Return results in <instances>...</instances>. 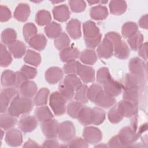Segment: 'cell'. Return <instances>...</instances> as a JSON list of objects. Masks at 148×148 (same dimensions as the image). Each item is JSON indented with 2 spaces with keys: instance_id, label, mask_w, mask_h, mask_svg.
Here are the masks:
<instances>
[{
  "instance_id": "obj_1",
  "label": "cell",
  "mask_w": 148,
  "mask_h": 148,
  "mask_svg": "<svg viewBox=\"0 0 148 148\" xmlns=\"http://www.w3.org/2000/svg\"><path fill=\"white\" fill-rule=\"evenodd\" d=\"M33 108L32 101L29 98L16 95L11 101L8 109V113L14 117L29 113Z\"/></svg>"
},
{
  "instance_id": "obj_17",
  "label": "cell",
  "mask_w": 148,
  "mask_h": 148,
  "mask_svg": "<svg viewBox=\"0 0 148 148\" xmlns=\"http://www.w3.org/2000/svg\"><path fill=\"white\" fill-rule=\"evenodd\" d=\"M117 107L123 116L130 117L135 114L136 112L137 105L128 101H122L117 104Z\"/></svg>"
},
{
  "instance_id": "obj_62",
  "label": "cell",
  "mask_w": 148,
  "mask_h": 148,
  "mask_svg": "<svg viewBox=\"0 0 148 148\" xmlns=\"http://www.w3.org/2000/svg\"><path fill=\"white\" fill-rule=\"evenodd\" d=\"M3 131L1 130V139H2V136H3Z\"/></svg>"
},
{
  "instance_id": "obj_28",
  "label": "cell",
  "mask_w": 148,
  "mask_h": 148,
  "mask_svg": "<svg viewBox=\"0 0 148 148\" xmlns=\"http://www.w3.org/2000/svg\"><path fill=\"white\" fill-rule=\"evenodd\" d=\"M61 83L65 87L73 91H76L82 84L80 79L75 75H68L66 76Z\"/></svg>"
},
{
  "instance_id": "obj_39",
  "label": "cell",
  "mask_w": 148,
  "mask_h": 148,
  "mask_svg": "<svg viewBox=\"0 0 148 148\" xmlns=\"http://www.w3.org/2000/svg\"><path fill=\"white\" fill-rule=\"evenodd\" d=\"M88 87L85 84H81V86L76 90L75 98L76 101L82 103H87L88 101L87 97Z\"/></svg>"
},
{
  "instance_id": "obj_47",
  "label": "cell",
  "mask_w": 148,
  "mask_h": 148,
  "mask_svg": "<svg viewBox=\"0 0 148 148\" xmlns=\"http://www.w3.org/2000/svg\"><path fill=\"white\" fill-rule=\"evenodd\" d=\"M139 92L138 90H125L123 94L124 100L128 101L134 104L137 105L139 100Z\"/></svg>"
},
{
  "instance_id": "obj_34",
  "label": "cell",
  "mask_w": 148,
  "mask_h": 148,
  "mask_svg": "<svg viewBox=\"0 0 148 148\" xmlns=\"http://www.w3.org/2000/svg\"><path fill=\"white\" fill-rule=\"evenodd\" d=\"M80 60L86 64L92 65L97 60V55L92 50H84L81 53Z\"/></svg>"
},
{
  "instance_id": "obj_11",
  "label": "cell",
  "mask_w": 148,
  "mask_h": 148,
  "mask_svg": "<svg viewBox=\"0 0 148 148\" xmlns=\"http://www.w3.org/2000/svg\"><path fill=\"white\" fill-rule=\"evenodd\" d=\"M83 135L85 141L88 143H98L102 138V134L100 130L94 127L85 128Z\"/></svg>"
},
{
  "instance_id": "obj_42",
  "label": "cell",
  "mask_w": 148,
  "mask_h": 148,
  "mask_svg": "<svg viewBox=\"0 0 148 148\" xmlns=\"http://www.w3.org/2000/svg\"><path fill=\"white\" fill-rule=\"evenodd\" d=\"M70 45V40L66 34L62 32L54 40V45L58 50H63Z\"/></svg>"
},
{
  "instance_id": "obj_4",
  "label": "cell",
  "mask_w": 148,
  "mask_h": 148,
  "mask_svg": "<svg viewBox=\"0 0 148 148\" xmlns=\"http://www.w3.org/2000/svg\"><path fill=\"white\" fill-rule=\"evenodd\" d=\"M66 100L60 92H53L50 97V105L56 116H61L65 112Z\"/></svg>"
},
{
  "instance_id": "obj_44",
  "label": "cell",
  "mask_w": 148,
  "mask_h": 148,
  "mask_svg": "<svg viewBox=\"0 0 148 148\" xmlns=\"http://www.w3.org/2000/svg\"><path fill=\"white\" fill-rule=\"evenodd\" d=\"M51 19L50 13L45 10H39L36 16V22L39 25L49 24Z\"/></svg>"
},
{
  "instance_id": "obj_22",
  "label": "cell",
  "mask_w": 148,
  "mask_h": 148,
  "mask_svg": "<svg viewBox=\"0 0 148 148\" xmlns=\"http://www.w3.org/2000/svg\"><path fill=\"white\" fill-rule=\"evenodd\" d=\"M29 13V6L25 3H20L15 9L14 17L18 21H25L27 20Z\"/></svg>"
},
{
  "instance_id": "obj_9",
  "label": "cell",
  "mask_w": 148,
  "mask_h": 148,
  "mask_svg": "<svg viewBox=\"0 0 148 148\" xmlns=\"http://www.w3.org/2000/svg\"><path fill=\"white\" fill-rule=\"evenodd\" d=\"M117 136L124 147L130 146L138 137V135L135 134V131L129 127H126L121 129Z\"/></svg>"
},
{
  "instance_id": "obj_46",
  "label": "cell",
  "mask_w": 148,
  "mask_h": 148,
  "mask_svg": "<svg viewBox=\"0 0 148 148\" xmlns=\"http://www.w3.org/2000/svg\"><path fill=\"white\" fill-rule=\"evenodd\" d=\"M143 40V36L139 32H137L132 36L130 37L128 39V42L133 50H136L139 49L141 46Z\"/></svg>"
},
{
  "instance_id": "obj_16",
  "label": "cell",
  "mask_w": 148,
  "mask_h": 148,
  "mask_svg": "<svg viewBox=\"0 0 148 148\" xmlns=\"http://www.w3.org/2000/svg\"><path fill=\"white\" fill-rule=\"evenodd\" d=\"M38 125L36 119L31 116H24L19 121V127L24 132H31Z\"/></svg>"
},
{
  "instance_id": "obj_2",
  "label": "cell",
  "mask_w": 148,
  "mask_h": 148,
  "mask_svg": "<svg viewBox=\"0 0 148 148\" xmlns=\"http://www.w3.org/2000/svg\"><path fill=\"white\" fill-rule=\"evenodd\" d=\"M83 33L87 47L94 48L99 44L101 35L98 28L94 22L88 21L83 24Z\"/></svg>"
},
{
  "instance_id": "obj_33",
  "label": "cell",
  "mask_w": 148,
  "mask_h": 148,
  "mask_svg": "<svg viewBox=\"0 0 148 148\" xmlns=\"http://www.w3.org/2000/svg\"><path fill=\"white\" fill-rule=\"evenodd\" d=\"M90 16L94 20H103L108 16L107 8L101 5L95 6L91 9Z\"/></svg>"
},
{
  "instance_id": "obj_23",
  "label": "cell",
  "mask_w": 148,
  "mask_h": 148,
  "mask_svg": "<svg viewBox=\"0 0 148 148\" xmlns=\"http://www.w3.org/2000/svg\"><path fill=\"white\" fill-rule=\"evenodd\" d=\"M66 31L73 39H78L81 36L80 23L76 19H72L66 25Z\"/></svg>"
},
{
  "instance_id": "obj_29",
  "label": "cell",
  "mask_w": 148,
  "mask_h": 148,
  "mask_svg": "<svg viewBox=\"0 0 148 148\" xmlns=\"http://www.w3.org/2000/svg\"><path fill=\"white\" fill-rule=\"evenodd\" d=\"M30 46L37 50L40 51L44 49L47 43L45 36L42 34L35 35L28 42Z\"/></svg>"
},
{
  "instance_id": "obj_55",
  "label": "cell",
  "mask_w": 148,
  "mask_h": 148,
  "mask_svg": "<svg viewBox=\"0 0 148 148\" xmlns=\"http://www.w3.org/2000/svg\"><path fill=\"white\" fill-rule=\"evenodd\" d=\"M11 17V12L8 8L5 6H0V20L1 22H5Z\"/></svg>"
},
{
  "instance_id": "obj_49",
  "label": "cell",
  "mask_w": 148,
  "mask_h": 148,
  "mask_svg": "<svg viewBox=\"0 0 148 148\" xmlns=\"http://www.w3.org/2000/svg\"><path fill=\"white\" fill-rule=\"evenodd\" d=\"M92 124L99 125L101 124L105 118L104 111L99 108H94L92 109Z\"/></svg>"
},
{
  "instance_id": "obj_14",
  "label": "cell",
  "mask_w": 148,
  "mask_h": 148,
  "mask_svg": "<svg viewBox=\"0 0 148 148\" xmlns=\"http://www.w3.org/2000/svg\"><path fill=\"white\" fill-rule=\"evenodd\" d=\"M104 90L113 97L119 95L122 90V85L119 82L114 80L112 77L109 78L103 84Z\"/></svg>"
},
{
  "instance_id": "obj_10",
  "label": "cell",
  "mask_w": 148,
  "mask_h": 148,
  "mask_svg": "<svg viewBox=\"0 0 148 148\" xmlns=\"http://www.w3.org/2000/svg\"><path fill=\"white\" fill-rule=\"evenodd\" d=\"M76 73H77L84 83L92 82L94 80L95 72L93 68L82 65L79 62L77 64Z\"/></svg>"
},
{
  "instance_id": "obj_54",
  "label": "cell",
  "mask_w": 148,
  "mask_h": 148,
  "mask_svg": "<svg viewBox=\"0 0 148 148\" xmlns=\"http://www.w3.org/2000/svg\"><path fill=\"white\" fill-rule=\"evenodd\" d=\"M21 72L25 75L28 79L34 78L37 74V71L35 68L28 65H24L21 69Z\"/></svg>"
},
{
  "instance_id": "obj_41",
  "label": "cell",
  "mask_w": 148,
  "mask_h": 148,
  "mask_svg": "<svg viewBox=\"0 0 148 148\" xmlns=\"http://www.w3.org/2000/svg\"><path fill=\"white\" fill-rule=\"evenodd\" d=\"M83 107V106L81 103L77 101H72L68 105L67 113L71 117L73 118H77Z\"/></svg>"
},
{
  "instance_id": "obj_8",
  "label": "cell",
  "mask_w": 148,
  "mask_h": 148,
  "mask_svg": "<svg viewBox=\"0 0 148 148\" xmlns=\"http://www.w3.org/2000/svg\"><path fill=\"white\" fill-rule=\"evenodd\" d=\"M59 126L58 122L51 119L42 122L41 129L46 137L49 139H54L58 135Z\"/></svg>"
},
{
  "instance_id": "obj_24",
  "label": "cell",
  "mask_w": 148,
  "mask_h": 148,
  "mask_svg": "<svg viewBox=\"0 0 148 148\" xmlns=\"http://www.w3.org/2000/svg\"><path fill=\"white\" fill-rule=\"evenodd\" d=\"M8 46L10 52L16 58H21L25 52V46L21 41L16 40Z\"/></svg>"
},
{
  "instance_id": "obj_36",
  "label": "cell",
  "mask_w": 148,
  "mask_h": 148,
  "mask_svg": "<svg viewBox=\"0 0 148 148\" xmlns=\"http://www.w3.org/2000/svg\"><path fill=\"white\" fill-rule=\"evenodd\" d=\"M40 60L41 58L39 53L31 50H27L24 57L25 62L36 66L39 65Z\"/></svg>"
},
{
  "instance_id": "obj_58",
  "label": "cell",
  "mask_w": 148,
  "mask_h": 148,
  "mask_svg": "<svg viewBox=\"0 0 148 148\" xmlns=\"http://www.w3.org/2000/svg\"><path fill=\"white\" fill-rule=\"evenodd\" d=\"M108 145L109 147H124L118 136H115L110 139Z\"/></svg>"
},
{
  "instance_id": "obj_32",
  "label": "cell",
  "mask_w": 148,
  "mask_h": 148,
  "mask_svg": "<svg viewBox=\"0 0 148 148\" xmlns=\"http://www.w3.org/2000/svg\"><path fill=\"white\" fill-rule=\"evenodd\" d=\"M47 36L51 38H56L61 34V27L60 24L52 22L47 24L45 28Z\"/></svg>"
},
{
  "instance_id": "obj_57",
  "label": "cell",
  "mask_w": 148,
  "mask_h": 148,
  "mask_svg": "<svg viewBox=\"0 0 148 148\" xmlns=\"http://www.w3.org/2000/svg\"><path fill=\"white\" fill-rule=\"evenodd\" d=\"M16 82L15 86L17 88H19L23 83L28 80L27 77L21 71L16 72Z\"/></svg>"
},
{
  "instance_id": "obj_21",
  "label": "cell",
  "mask_w": 148,
  "mask_h": 148,
  "mask_svg": "<svg viewBox=\"0 0 148 148\" xmlns=\"http://www.w3.org/2000/svg\"><path fill=\"white\" fill-rule=\"evenodd\" d=\"M54 17L58 21H66L70 16V12L66 5H62L55 7L53 10Z\"/></svg>"
},
{
  "instance_id": "obj_45",
  "label": "cell",
  "mask_w": 148,
  "mask_h": 148,
  "mask_svg": "<svg viewBox=\"0 0 148 148\" xmlns=\"http://www.w3.org/2000/svg\"><path fill=\"white\" fill-rule=\"evenodd\" d=\"M138 27L135 23L128 22L124 24L122 28V34L124 38H130L137 32Z\"/></svg>"
},
{
  "instance_id": "obj_38",
  "label": "cell",
  "mask_w": 148,
  "mask_h": 148,
  "mask_svg": "<svg viewBox=\"0 0 148 148\" xmlns=\"http://www.w3.org/2000/svg\"><path fill=\"white\" fill-rule=\"evenodd\" d=\"M17 34L16 31L12 28L5 29L1 34V40L3 43L9 45L16 41Z\"/></svg>"
},
{
  "instance_id": "obj_25",
  "label": "cell",
  "mask_w": 148,
  "mask_h": 148,
  "mask_svg": "<svg viewBox=\"0 0 148 148\" xmlns=\"http://www.w3.org/2000/svg\"><path fill=\"white\" fill-rule=\"evenodd\" d=\"M79 51L76 48L66 47L62 50L60 53L61 60L63 62H69L74 61L79 57Z\"/></svg>"
},
{
  "instance_id": "obj_31",
  "label": "cell",
  "mask_w": 148,
  "mask_h": 148,
  "mask_svg": "<svg viewBox=\"0 0 148 148\" xmlns=\"http://www.w3.org/2000/svg\"><path fill=\"white\" fill-rule=\"evenodd\" d=\"M35 114L36 119L41 122L51 119L53 117V114L47 106H40L37 108L35 110Z\"/></svg>"
},
{
  "instance_id": "obj_3",
  "label": "cell",
  "mask_w": 148,
  "mask_h": 148,
  "mask_svg": "<svg viewBox=\"0 0 148 148\" xmlns=\"http://www.w3.org/2000/svg\"><path fill=\"white\" fill-rule=\"evenodd\" d=\"M105 38L112 42L114 55L120 59H125L128 57L130 50L127 44L121 40L120 35L116 32H110L106 34Z\"/></svg>"
},
{
  "instance_id": "obj_30",
  "label": "cell",
  "mask_w": 148,
  "mask_h": 148,
  "mask_svg": "<svg viewBox=\"0 0 148 148\" xmlns=\"http://www.w3.org/2000/svg\"><path fill=\"white\" fill-rule=\"evenodd\" d=\"M17 123V119L8 113H3L1 115L0 125L1 128L8 130L14 127Z\"/></svg>"
},
{
  "instance_id": "obj_5",
  "label": "cell",
  "mask_w": 148,
  "mask_h": 148,
  "mask_svg": "<svg viewBox=\"0 0 148 148\" xmlns=\"http://www.w3.org/2000/svg\"><path fill=\"white\" fill-rule=\"evenodd\" d=\"M143 77L135 75V74H127L124 79L122 87L125 90H142L144 86Z\"/></svg>"
},
{
  "instance_id": "obj_50",
  "label": "cell",
  "mask_w": 148,
  "mask_h": 148,
  "mask_svg": "<svg viewBox=\"0 0 148 148\" xmlns=\"http://www.w3.org/2000/svg\"><path fill=\"white\" fill-rule=\"evenodd\" d=\"M102 90V87L97 84H92L87 90V97L91 102H94L96 97Z\"/></svg>"
},
{
  "instance_id": "obj_7",
  "label": "cell",
  "mask_w": 148,
  "mask_h": 148,
  "mask_svg": "<svg viewBox=\"0 0 148 148\" xmlns=\"http://www.w3.org/2000/svg\"><path fill=\"white\" fill-rule=\"evenodd\" d=\"M18 91L14 87H6L1 90V112L4 113L12 99L17 95Z\"/></svg>"
},
{
  "instance_id": "obj_59",
  "label": "cell",
  "mask_w": 148,
  "mask_h": 148,
  "mask_svg": "<svg viewBox=\"0 0 148 148\" xmlns=\"http://www.w3.org/2000/svg\"><path fill=\"white\" fill-rule=\"evenodd\" d=\"M43 146L44 147H60L61 146L58 144V142L53 139H50L49 140H46L43 144Z\"/></svg>"
},
{
  "instance_id": "obj_13",
  "label": "cell",
  "mask_w": 148,
  "mask_h": 148,
  "mask_svg": "<svg viewBox=\"0 0 148 148\" xmlns=\"http://www.w3.org/2000/svg\"><path fill=\"white\" fill-rule=\"evenodd\" d=\"M113 51V47L112 42L105 37L97 49L98 55L101 58H108L112 56Z\"/></svg>"
},
{
  "instance_id": "obj_26",
  "label": "cell",
  "mask_w": 148,
  "mask_h": 148,
  "mask_svg": "<svg viewBox=\"0 0 148 148\" xmlns=\"http://www.w3.org/2000/svg\"><path fill=\"white\" fill-rule=\"evenodd\" d=\"M92 109L90 108L83 106L78 115L77 119L82 124L87 125L92 123Z\"/></svg>"
},
{
  "instance_id": "obj_51",
  "label": "cell",
  "mask_w": 148,
  "mask_h": 148,
  "mask_svg": "<svg viewBox=\"0 0 148 148\" xmlns=\"http://www.w3.org/2000/svg\"><path fill=\"white\" fill-rule=\"evenodd\" d=\"M111 77L108 69L103 67L100 68L97 72V80L98 83L103 84L109 78Z\"/></svg>"
},
{
  "instance_id": "obj_48",
  "label": "cell",
  "mask_w": 148,
  "mask_h": 148,
  "mask_svg": "<svg viewBox=\"0 0 148 148\" xmlns=\"http://www.w3.org/2000/svg\"><path fill=\"white\" fill-rule=\"evenodd\" d=\"M123 117L117 107V105L113 106L108 113L109 120L113 123H119L123 119Z\"/></svg>"
},
{
  "instance_id": "obj_6",
  "label": "cell",
  "mask_w": 148,
  "mask_h": 148,
  "mask_svg": "<svg viewBox=\"0 0 148 148\" xmlns=\"http://www.w3.org/2000/svg\"><path fill=\"white\" fill-rule=\"evenodd\" d=\"M75 134V128L73 123L71 121L62 123L59 126L58 137L62 142H67L71 140Z\"/></svg>"
},
{
  "instance_id": "obj_52",
  "label": "cell",
  "mask_w": 148,
  "mask_h": 148,
  "mask_svg": "<svg viewBox=\"0 0 148 148\" xmlns=\"http://www.w3.org/2000/svg\"><path fill=\"white\" fill-rule=\"evenodd\" d=\"M71 8L74 12H81L86 8V3L83 1H69Z\"/></svg>"
},
{
  "instance_id": "obj_15",
  "label": "cell",
  "mask_w": 148,
  "mask_h": 148,
  "mask_svg": "<svg viewBox=\"0 0 148 148\" xmlns=\"http://www.w3.org/2000/svg\"><path fill=\"white\" fill-rule=\"evenodd\" d=\"M6 143L11 146H20L22 143V135L17 129H11L8 131L5 136Z\"/></svg>"
},
{
  "instance_id": "obj_18",
  "label": "cell",
  "mask_w": 148,
  "mask_h": 148,
  "mask_svg": "<svg viewBox=\"0 0 148 148\" xmlns=\"http://www.w3.org/2000/svg\"><path fill=\"white\" fill-rule=\"evenodd\" d=\"M19 88L20 92L22 97L31 98L35 94L38 87L35 82L27 80L23 83Z\"/></svg>"
},
{
  "instance_id": "obj_56",
  "label": "cell",
  "mask_w": 148,
  "mask_h": 148,
  "mask_svg": "<svg viewBox=\"0 0 148 148\" xmlns=\"http://www.w3.org/2000/svg\"><path fill=\"white\" fill-rule=\"evenodd\" d=\"M69 147H87L88 145L85 141L80 138H76L72 140L69 145Z\"/></svg>"
},
{
  "instance_id": "obj_53",
  "label": "cell",
  "mask_w": 148,
  "mask_h": 148,
  "mask_svg": "<svg viewBox=\"0 0 148 148\" xmlns=\"http://www.w3.org/2000/svg\"><path fill=\"white\" fill-rule=\"evenodd\" d=\"M77 61H72L68 62L64 66V71L65 73L68 75H75L77 72Z\"/></svg>"
},
{
  "instance_id": "obj_40",
  "label": "cell",
  "mask_w": 148,
  "mask_h": 148,
  "mask_svg": "<svg viewBox=\"0 0 148 148\" xmlns=\"http://www.w3.org/2000/svg\"><path fill=\"white\" fill-rule=\"evenodd\" d=\"M49 94V90L47 88H43L40 89L34 98V102L35 105L36 106H42L46 104Z\"/></svg>"
},
{
  "instance_id": "obj_20",
  "label": "cell",
  "mask_w": 148,
  "mask_h": 148,
  "mask_svg": "<svg viewBox=\"0 0 148 148\" xmlns=\"http://www.w3.org/2000/svg\"><path fill=\"white\" fill-rule=\"evenodd\" d=\"M144 65L142 60L136 57L132 58L129 62V68L131 73L144 77Z\"/></svg>"
},
{
  "instance_id": "obj_19",
  "label": "cell",
  "mask_w": 148,
  "mask_h": 148,
  "mask_svg": "<svg viewBox=\"0 0 148 148\" xmlns=\"http://www.w3.org/2000/svg\"><path fill=\"white\" fill-rule=\"evenodd\" d=\"M63 76L61 69L58 67L49 68L45 73L46 80L50 84H55L59 82Z\"/></svg>"
},
{
  "instance_id": "obj_37",
  "label": "cell",
  "mask_w": 148,
  "mask_h": 148,
  "mask_svg": "<svg viewBox=\"0 0 148 148\" xmlns=\"http://www.w3.org/2000/svg\"><path fill=\"white\" fill-rule=\"evenodd\" d=\"M12 58L10 53L7 50L6 47L1 44L0 47V65L2 67L8 66L12 62Z\"/></svg>"
},
{
  "instance_id": "obj_35",
  "label": "cell",
  "mask_w": 148,
  "mask_h": 148,
  "mask_svg": "<svg viewBox=\"0 0 148 148\" xmlns=\"http://www.w3.org/2000/svg\"><path fill=\"white\" fill-rule=\"evenodd\" d=\"M126 7V2L122 1H112L109 4L110 10L113 14H121L125 11Z\"/></svg>"
},
{
  "instance_id": "obj_60",
  "label": "cell",
  "mask_w": 148,
  "mask_h": 148,
  "mask_svg": "<svg viewBox=\"0 0 148 148\" xmlns=\"http://www.w3.org/2000/svg\"><path fill=\"white\" fill-rule=\"evenodd\" d=\"M37 146H39L34 140H32L31 139L27 141L24 145V147H37Z\"/></svg>"
},
{
  "instance_id": "obj_43",
  "label": "cell",
  "mask_w": 148,
  "mask_h": 148,
  "mask_svg": "<svg viewBox=\"0 0 148 148\" xmlns=\"http://www.w3.org/2000/svg\"><path fill=\"white\" fill-rule=\"evenodd\" d=\"M23 32L25 40L27 42H28L32 38L36 35V34L37 32V29L36 26L34 24L31 23H28L24 25Z\"/></svg>"
},
{
  "instance_id": "obj_12",
  "label": "cell",
  "mask_w": 148,
  "mask_h": 148,
  "mask_svg": "<svg viewBox=\"0 0 148 148\" xmlns=\"http://www.w3.org/2000/svg\"><path fill=\"white\" fill-rule=\"evenodd\" d=\"M94 102H95L97 106L108 108L115 103L116 99L114 97L102 90L97 95Z\"/></svg>"
},
{
  "instance_id": "obj_27",
  "label": "cell",
  "mask_w": 148,
  "mask_h": 148,
  "mask_svg": "<svg viewBox=\"0 0 148 148\" xmlns=\"http://www.w3.org/2000/svg\"><path fill=\"white\" fill-rule=\"evenodd\" d=\"M16 82V73L10 70H6L3 72L1 76V84L5 87L15 86Z\"/></svg>"
},
{
  "instance_id": "obj_61",
  "label": "cell",
  "mask_w": 148,
  "mask_h": 148,
  "mask_svg": "<svg viewBox=\"0 0 148 148\" xmlns=\"http://www.w3.org/2000/svg\"><path fill=\"white\" fill-rule=\"evenodd\" d=\"M99 1H88V3H90V5H91L92 4H94V3H98Z\"/></svg>"
}]
</instances>
